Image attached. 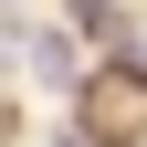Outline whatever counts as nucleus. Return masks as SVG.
I'll return each instance as SVG.
<instances>
[{
	"label": "nucleus",
	"mask_w": 147,
	"mask_h": 147,
	"mask_svg": "<svg viewBox=\"0 0 147 147\" xmlns=\"http://www.w3.org/2000/svg\"><path fill=\"white\" fill-rule=\"evenodd\" d=\"M74 126L95 147H137L147 137V53H116V63L84 74V84H74Z\"/></svg>",
	"instance_id": "obj_1"
},
{
	"label": "nucleus",
	"mask_w": 147,
	"mask_h": 147,
	"mask_svg": "<svg viewBox=\"0 0 147 147\" xmlns=\"http://www.w3.org/2000/svg\"><path fill=\"white\" fill-rule=\"evenodd\" d=\"M32 74H42V84H84V42H74V32H42V42H32Z\"/></svg>",
	"instance_id": "obj_2"
},
{
	"label": "nucleus",
	"mask_w": 147,
	"mask_h": 147,
	"mask_svg": "<svg viewBox=\"0 0 147 147\" xmlns=\"http://www.w3.org/2000/svg\"><path fill=\"white\" fill-rule=\"evenodd\" d=\"M53 147H95V137H84V126H63V137H53Z\"/></svg>",
	"instance_id": "obj_3"
},
{
	"label": "nucleus",
	"mask_w": 147,
	"mask_h": 147,
	"mask_svg": "<svg viewBox=\"0 0 147 147\" xmlns=\"http://www.w3.org/2000/svg\"><path fill=\"white\" fill-rule=\"evenodd\" d=\"M0 147H11V105H0Z\"/></svg>",
	"instance_id": "obj_4"
}]
</instances>
